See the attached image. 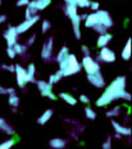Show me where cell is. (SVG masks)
I'll list each match as a JSON object with an SVG mask.
<instances>
[{
    "instance_id": "9c48e42d",
    "label": "cell",
    "mask_w": 132,
    "mask_h": 149,
    "mask_svg": "<svg viewBox=\"0 0 132 149\" xmlns=\"http://www.w3.org/2000/svg\"><path fill=\"white\" fill-rule=\"evenodd\" d=\"M14 73L17 76V85L19 88H24V85L27 84V71L26 68H23L21 64H16V70Z\"/></svg>"
},
{
    "instance_id": "6da1fadb",
    "label": "cell",
    "mask_w": 132,
    "mask_h": 149,
    "mask_svg": "<svg viewBox=\"0 0 132 149\" xmlns=\"http://www.w3.org/2000/svg\"><path fill=\"white\" fill-rule=\"evenodd\" d=\"M126 99L127 102L131 100V94L126 91V77L124 76H118L113 81L105 91L101 94V97L96 100L97 107H105L110 104L115 99Z\"/></svg>"
},
{
    "instance_id": "836d02e7",
    "label": "cell",
    "mask_w": 132,
    "mask_h": 149,
    "mask_svg": "<svg viewBox=\"0 0 132 149\" xmlns=\"http://www.w3.org/2000/svg\"><path fill=\"white\" fill-rule=\"evenodd\" d=\"M7 54H8V57L9 58H10V59H13V58H16V52H14L13 50V48H12V46H10V48H9V46H8V49H7Z\"/></svg>"
},
{
    "instance_id": "4fadbf2b",
    "label": "cell",
    "mask_w": 132,
    "mask_h": 149,
    "mask_svg": "<svg viewBox=\"0 0 132 149\" xmlns=\"http://www.w3.org/2000/svg\"><path fill=\"white\" fill-rule=\"evenodd\" d=\"M112 126H113V129H114V131L117 132V134H119L122 136H130L131 135L130 127H126L123 125H121V123L115 122V121H112Z\"/></svg>"
},
{
    "instance_id": "8fae6325",
    "label": "cell",
    "mask_w": 132,
    "mask_h": 149,
    "mask_svg": "<svg viewBox=\"0 0 132 149\" xmlns=\"http://www.w3.org/2000/svg\"><path fill=\"white\" fill-rule=\"evenodd\" d=\"M40 19L39 18V15H33L32 18H30V19H26V21H23L21 24H18V26L16 27V31H17V33L19 35V33H24L26 31H28L31 27L35 24L37 21Z\"/></svg>"
},
{
    "instance_id": "30bf717a",
    "label": "cell",
    "mask_w": 132,
    "mask_h": 149,
    "mask_svg": "<svg viewBox=\"0 0 132 149\" xmlns=\"http://www.w3.org/2000/svg\"><path fill=\"white\" fill-rule=\"evenodd\" d=\"M96 15H97V22H99V24H103L106 29H109V27H112L113 24H114V22H113L112 17H110V14L108 12L96 10Z\"/></svg>"
},
{
    "instance_id": "ee69618b",
    "label": "cell",
    "mask_w": 132,
    "mask_h": 149,
    "mask_svg": "<svg viewBox=\"0 0 132 149\" xmlns=\"http://www.w3.org/2000/svg\"><path fill=\"white\" fill-rule=\"evenodd\" d=\"M0 4H1V0H0Z\"/></svg>"
},
{
    "instance_id": "3957f363",
    "label": "cell",
    "mask_w": 132,
    "mask_h": 149,
    "mask_svg": "<svg viewBox=\"0 0 132 149\" xmlns=\"http://www.w3.org/2000/svg\"><path fill=\"white\" fill-rule=\"evenodd\" d=\"M81 67H84L85 72L87 74H91V73H95V72H97V71H100L99 63H97L91 55H85L84 59L81 62Z\"/></svg>"
},
{
    "instance_id": "d590c367",
    "label": "cell",
    "mask_w": 132,
    "mask_h": 149,
    "mask_svg": "<svg viewBox=\"0 0 132 149\" xmlns=\"http://www.w3.org/2000/svg\"><path fill=\"white\" fill-rule=\"evenodd\" d=\"M28 3H30V0H18L17 1V7H27L28 5Z\"/></svg>"
},
{
    "instance_id": "d6986e66",
    "label": "cell",
    "mask_w": 132,
    "mask_h": 149,
    "mask_svg": "<svg viewBox=\"0 0 132 149\" xmlns=\"http://www.w3.org/2000/svg\"><path fill=\"white\" fill-rule=\"evenodd\" d=\"M49 145L54 149H63L66 147V140H63V139H60V138H55L49 141Z\"/></svg>"
},
{
    "instance_id": "d4e9b609",
    "label": "cell",
    "mask_w": 132,
    "mask_h": 149,
    "mask_svg": "<svg viewBox=\"0 0 132 149\" xmlns=\"http://www.w3.org/2000/svg\"><path fill=\"white\" fill-rule=\"evenodd\" d=\"M68 54H69L68 48H67V46H63V48L59 50V53H58V55H57V62H58V63H59V62H62Z\"/></svg>"
},
{
    "instance_id": "60d3db41",
    "label": "cell",
    "mask_w": 132,
    "mask_h": 149,
    "mask_svg": "<svg viewBox=\"0 0 132 149\" xmlns=\"http://www.w3.org/2000/svg\"><path fill=\"white\" fill-rule=\"evenodd\" d=\"M7 91H8V95H12V94H16V90L13 88H7Z\"/></svg>"
},
{
    "instance_id": "f1b7e54d",
    "label": "cell",
    "mask_w": 132,
    "mask_h": 149,
    "mask_svg": "<svg viewBox=\"0 0 132 149\" xmlns=\"http://www.w3.org/2000/svg\"><path fill=\"white\" fill-rule=\"evenodd\" d=\"M75 1L77 4V7L79 8H87L91 4V0H75Z\"/></svg>"
},
{
    "instance_id": "44dd1931",
    "label": "cell",
    "mask_w": 132,
    "mask_h": 149,
    "mask_svg": "<svg viewBox=\"0 0 132 149\" xmlns=\"http://www.w3.org/2000/svg\"><path fill=\"white\" fill-rule=\"evenodd\" d=\"M122 58H123L124 61H128L131 58V39L127 40V42H126L123 50H122Z\"/></svg>"
},
{
    "instance_id": "ba28073f",
    "label": "cell",
    "mask_w": 132,
    "mask_h": 149,
    "mask_svg": "<svg viewBox=\"0 0 132 149\" xmlns=\"http://www.w3.org/2000/svg\"><path fill=\"white\" fill-rule=\"evenodd\" d=\"M87 80L90 81L91 85H94L95 88H97V89H103L104 86H105V80H104L100 71H97V72H95V73H91V74H87Z\"/></svg>"
},
{
    "instance_id": "74e56055",
    "label": "cell",
    "mask_w": 132,
    "mask_h": 149,
    "mask_svg": "<svg viewBox=\"0 0 132 149\" xmlns=\"http://www.w3.org/2000/svg\"><path fill=\"white\" fill-rule=\"evenodd\" d=\"M79 100H81L82 103H85V104H88V103H90V99H88L87 95H81V97H79Z\"/></svg>"
},
{
    "instance_id": "4dcf8cb0",
    "label": "cell",
    "mask_w": 132,
    "mask_h": 149,
    "mask_svg": "<svg viewBox=\"0 0 132 149\" xmlns=\"http://www.w3.org/2000/svg\"><path fill=\"white\" fill-rule=\"evenodd\" d=\"M50 27H51V23L49 22V21H42V24H41V31H42V33H45V32H48L49 30H50Z\"/></svg>"
},
{
    "instance_id": "2e32d148",
    "label": "cell",
    "mask_w": 132,
    "mask_h": 149,
    "mask_svg": "<svg viewBox=\"0 0 132 149\" xmlns=\"http://www.w3.org/2000/svg\"><path fill=\"white\" fill-rule=\"evenodd\" d=\"M53 113H54L53 109H46V111H45L44 113H42L41 116H40L39 118H37V123H39V125H45V123H46L48 121L50 120L51 117H53Z\"/></svg>"
},
{
    "instance_id": "5b68a950",
    "label": "cell",
    "mask_w": 132,
    "mask_h": 149,
    "mask_svg": "<svg viewBox=\"0 0 132 149\" xmlns=\"http://www.w3.org/2000/svg\"><path fill=\"white\" fill-rule=\"evenodd\" d=\"M36 85H37V89L40 90V93H41L42 97H46L49 99H51V100H55V99H57V97L53 94L51 85L49 82H45V81H42V80H39V81H36Z\"/></svg>"
},
{
    "instance_id": "5bb4252c",
    "label": "cell",
    "mask_w": 132,
    "mask_h": 149,
    "mask_svg": "<svg viewBox=\"0 0 132 149\" xmlns=\"http://www.w3.org/2000/svg\"><path fill=\"white\" fill-rule=\"evenodd\" d=\"M99 23L97 22V15H96V12L95 13H91V14H87L85 18V26L88 27V29H93L94 26Z\"/></svg>"
},
{
    "instance_id": "d6a6232c",
    "label": "cell",
    "mask_w": 132,
    "mask_h": 149,
    "mask_svg": "<svg viewBox=\"0 0 132 149\" xmlns=\"http://www.w3.org/2000/svg\"><path fill=\"white\" fill-rule=\"evenodd\" d=\"M0 67H1L3 70L9 71V72H14V70H16V66H13V64H10V66H9V64H1Z\"/></svg>"
},
{
    "instance_id": "7c38bea8",
    "label": "cell",
    "mask_w": 132,
    "mask_h": 149,
    "mask_svg": "<svg viewBox=\"0 0 132 149\" xmlns=\"http://www.w3.org/2000/svg\"><path fill=\"white\" fill-rule=\"evenodd\" d=\"M3 36H4L5 41H7V45L9 46V48H10V46H13L17 42V36H18V33L16 31V27H14V26H9L8 30L3 33Z\"/></svg>"
},
{
    "instance_id": "f546056e",
    "label": "cell",
    "mask_w": 132,
    "mask_h": 149,
    "mask_svg": "<svg viewBox=\"0 0 132 149\" xmlns=\"http://www.w3.org/2000/svg\"><path fill=\"white\" fill-rule=\"evenodd\" d=\"M14 145V140L13 139H10V140H7V141H4V143H1L0 144V149H9V148H12Z\"/></svg>"
},
{
    "instance_id": "ab89813d",
    "label": "cell",
    "mask_w": 132,
    "mask_h": 149,
    "mask_svg": "<svg viewBox=\"0 0 132 149\" xmlns=\"http://www.w3.org/2000/svg\"><path fill=\"white\" fill-rule=\"evenodd\" d=\"M81 50H82V53H84L85 55H90V49H88V48H87V46H86V45H82Z\"/></svg>"
},
{
    "instance_id": "ffe728a7",
    "label": "cell",
    "mask_w": 132,
    "mask_h": 149,
    "mask_svg": "<svg viewBox=\"0 0 132 149\" xmlns=\"http://www.w3.org/2000/svg\"><path fill=\"white\" fill-rule=\"evenodd\" d=\"M64 12H66V15L68 18H72L75 17V15H77V5L76 4H66V9H64Z\"/></svg>"
},
{
    "instance_id": "52a82bcc",
    "label": "cell",
    "mask_w": 132,
    "mask_h": 149,
    "mask_svg": "<svg viewBox=\"0 0 132 149\" xmlns=\"http://www.w3.org/2000/svg\"><path fill=\"white\" fill-rule=\"evenodd\" d=\"M99 59L105 62V63H113V62H115V53L112 50V49L106 48V46H104V48H100V52H99Z\"/></svg>"
},
{
    "instance_id": "7402d4cb",
    "label": "cell",
    "mask_w": 132,
    "mask_h": 149,
    "mask_svg": "<svg viewBox=\"0 0 132 149\" xmlns=\"http://www.w3.org/2000/svg\"><path fill=\"white\" fill-rule=\"evenodd\" d=\"M59 97L63 99L66 103H68L69 105H76V103H77V100H76V98L73 97V95L68 94V93H60Z\"/></svg>"
},
{
    "instance_id": "ac0fdd59",
    "label": "cell",
    "mask_w": 132,
    "mask_h": 149,
    "mask_svg": "<svg viewBox=\"0 0 132 149\" xmlns=\"http://www.w3.org/2000/svg\"><path fill=\"white\" fill-rule=\"evenodd\" d=\"M0 130H1L3 132H5L7 135H13L14 134L13 127L9 126L7 123V121H5L4 118H1V117H0Z\"/></svg>"
},
{
    "instance_id": "83f0119b",
    "label": "cell",
    "mask_w": 132,
    "mask_h": 149,
    "mask_svg": "<svg viewBox=\"0 0 132 149\" xmlns=\"http://www.w3.org/2000/svg\"><path fill=\"white\" fill-rule=\"evenodd\" d=\"M121 114V107H114L113 109H110L108 113H106V117H117V116H119Z\"/></svg>"
},
{
    "instance_id": "603a6c76",
    "label": "cell",
    "mask_w": 132,
    "mask_h": 149,
    "mask_svg": "<svg viewBox=\"0 0 132 149\" xmlns=\"http://www.w3.org/2000/svg\"><path fill=\"white\" fill-rule=\"evenodd\" d=\"M62 77H63V73H62V71H58V72H55L54 74H50V77H49V84L50 85H53V84H57V82H59L60 80H62Z\"/></svg>"
},
{
    "instance_id": "cb8c5ba5",
    "label": "cell",
    "mask_w": 132,
    "mask_h": 149,
    "mask_svg": "<svg viewBox=\"0 0 132 149\" xmlns=\"http://www.w3.org/2000/svg\"><path fill=\"white\" fill-rule=\"evenodd\" d=\"M12 48H13V50L16 52V54H19V55H23L24 53H26V50H27V46L19 44V42H16Z\"/></svg>"
},
{
    "instance_id": "9a60e30c",
    "label": "cell",
    "mask_w": 132,
    "mask_h": 149,
    "mask_svg": "<svg viewBox=\"0 0 132 149\" xmlns=\"http://www.w3.org/2000/svg\"><path fill=\"white\" fill-rule=\"evenodd\" d=\"M110 40H112V35L108 32L105 33H101L99 36V39H97V46L99 48H104V46H106L110 42Z\"/></svg>"
},
{
    "instance_id": "8d00e7d4",
    "label": "cell",
    "mask_w": 132,
    "mask_h": 149,
    "mask_svg": "<svg viewBox=\"0 0 132 149\" xmlns=\"http://www.w3.org/2000/svg\"><path fill=\"white\" fill-rule=\"evenodd\" d=\"M90 8L93 9V10H99L100 5H99V3H96V1H91V4H90Z\"/></svg>"
},
{
    "instance_id": "b9f144b4",
    "label": "cell",
    "mask_w": 132,
    "mask_h": 149,
    "mask_svg": "<svg viewBox=\"0 0 132 149\" xmlns=\"http://www.w3.org/2000/svg\"><path fill=\"white\" fill-rule=\"evenodd\" d=\"M5 21H7V15H5V14H1V15H0V23H4Z\"/></svg>"
},
{
    "instance_id": "1f68e13d",
    "label": "cell",
    "mask_w": 132,
    "mask_h": 149,
    "mask_svg": "<svg viewBox=\"0 0 132 149\" xmlns=\"http://www.w3.org/2000/svg\"><path fill=\"white\" fill-rule=\"evenodd\" d=\"M93 29H94L95 31H96L97 33H100V35H101V33H105V32H106V30H108L106 27H104L103 24H99V23H97L96 26H94Z\"/></svg>"
},
{
    "instance_id": "f35d334b",
    "label": "cell",
    "mask_w": 132,
    "mask_h": 149,
    "mask_svg": "<svg viewBox=\"0 0 132 149\" xmlns=\"http://www.w3.org/2000/svg\"><path fill=\"white\" fill-rule=\"evenodd\" d=\"M35 39H36V35H35V33H33V35H32V36L28 39V41H27L26 46H31V45L33 44V42H35Z\"/></svg>"
},
{
    "instance_id": "e575fe53",
    "label": "cell",
    "mask_w": 132,
    "mask_h": 149,
    "mask_svg": "<svg viewBox=\"0 0 132 149\" xmlns=\"http://www.w3.org/2000/svg\"><path fill=\"white\" fill-rule=\"evenodd\" d=\"M103 148L104 149H110V148H112V139H110V136L106 139V141L103 144Z\"/></svg>"
},
{
    "instance_id": "e0dca14e",
    "label": "cell",
    "mask_w": 132,
    "mask_h": 149,
    "mask_svg": "<svg viewBox=\"0 0 132 149\" xmlns=\"http://www.w3.org/2000/svg\"><path fill=\"white\" fill-rule=\"evenodd\" d=\"M27 71V82H36L35 80V73H36V67L33 63H30L28 67L26 68Z\"/></svg>"
},
{
    "instance_id": "7bdbcfd3",
    "label": "cell",
    "mask_w": 132,
    "mask_h": 149,
    "mask_svg": "<svg viewBox=\"0 0 132 149\" xmlns=\"http://www.w3.org/2000/svg\"><path fill=\"white\" fill-rule=\"evenodd\" d=\"M0 94H8V91H7V88H3V86H0Z\"/></svg>"
},
{
    "instance_id": "4316f807",
    "label": "cell",
    "mask_w": 132,
    "mask_h": 149,
    "mask_svg": "<svg viewBox=\"0 0 132 149\" xmlns=\"http://www.w3.org/2000/svg\"><path fill=\"white\" fill-rule=\"evenodd\" d=\"M85 114H86V117H87L88 120H95L96 118V113H95V111L93 109V108H90V107L85 108Z\"/></svg>"
},
{
    "instance_id": "277c9868",
    "label": "cell",
    "mask_w": 132,
    "mask_h": 149,
    "mask_svg": "<svg viewBox=\"0 0 132 149\" xmlns=\"http://www.w3.org/2000/svg\"><path fill=\"white\" fill-rule=\"evenodd\" d=\"M50 4H51V0H32V1L28 3L27 9L31 12L32 15H37V12L44 10Z\"/></svg>"
},
{
    "instance_id": "484cf974",
    "label": "cell",
    "mask_w": 132,
    "mask_h": 149,
    "mask_svg": "<svg viewBox=\"0 0 132 149\" xmlns=\"http://www.w3.org/2000/svg\"><path fill=\"white\" fill-rule=\"evenodd\" d=\"M8 102H9V104H10V107H13V108H17L18 105H19V98H18L16 94L9 95Z\"/></svg>"
},
{
    "instance_id": "7a4b0ae2",
    "label": "cell",
    "mask_w": 132,
    "mask_h": 149,
    "mask_svg": "<svg viewBox=\"0 0 132 149\" xmlns=\"http://www.w3.org/2000/svg\"><path fill=\"white\" fill-rule=\"evenodd\" d=\"M81 63L77 61V57L75 54H70V53L62 62H59V70L62 71L63 77H68L78 73L81 71Z\"/></svg>"
},
{
    "instance_id": "8992f818",
    "label": "cell",
    "mask_w": 132,
    "mask_h": 149,
    "mask_svg": "<svg viewBox=\"0 0 132 149\" xmlns=\"http://www.w3.org/2000/svg\"><path fill=\"white\" fill-rule=\"evenodd\" d=\"M53 49H54V42H53V37H49L45 41V44L42 45L41 49V58L44 61L49 62L53 57Z\"/></svg>"
}]
</instances>
